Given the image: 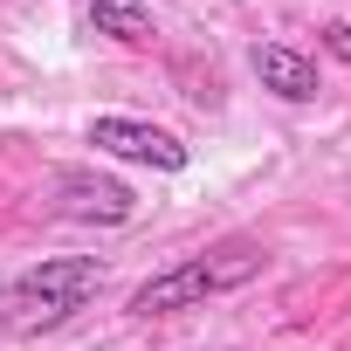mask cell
<instances>
[{"mask_svg":"<svg viewBox=\"0 0 351 351\" xmlns=\"http://www.w3.org/2000/svg\"><path fill=\"white\" fill-rule=\"evenodd\" d=\"M97 296H104V262L97 255H49V262H35V269L0 282V330H8V337L62 330Z\"/></svg>","mask_w":351,"mask_h":351,"instance_id":"cell-1","label":"cell"},{"mask_svg":"<svg viewBox=\"0 0 351 351\" xmlns=\"http://www.w3.org/2000/svg\"><path fill=\"white\" fill-rule=\"evenodd\" d=\"M269 269V248L262 241H228V248H207V255H186V262H172L158 269L152 282L131 289V317H180V310H200L207 296H228L241 282H255Z\"/></svg>","mask_w":351,"mask_h":351,"instance_id":"cell-2","label":"cell"},{"mask_svg":"<svg viewBox=\"0 0 351 351\" xmlns=\"http://www.w3.org/2000/svg\"><path fill=\"white\" fill-rule=\"evenodd\" d=\"M90 145L110 152V158L152 165V172H186V145L165 124H145V117H90Z\"/></svg>","mask_w":351,"mask_h":351,"instance_id":"cell-3","label":"cell"},{"mask_svg":"<svg viewBox=\"0 0 351 351\" xmlns=\"http://www.w3.org/2000/svg\"><path fill=\"white\" fill-rule=\"evenodd\" d=\"M56 193H62V214L69 221H104V228H117V221H131V186L124 180H104V172H56Z\"/></svg>","mask_w":351,"mask_h":351,"instance_id":"cell-4","label":"cell"},{"mask_svg":"<svg viewBox=\"0 0 351 351\" xmlns=\"http://www.w3.org/2000/svg\"><path fill=\"white\" fill-rule=\"evenodd\" d=\"M248 69H255V83H262L269 97H282V104H310V97H317V62L296 56V49H282V42H255V49H248Z\"/></svg>","mask_w":351,"mask_h":351,"instance_id":"cell-5","label":"cell"},{"mask_svg":"<svg viewBox=\"0 0 351 351\" xmlns=\"http://www.w3.org/2000/svg\"><path fill=\"white\" fill-rule=\"evenodd\" d=\"M90 21H97V35H110L124 49H152V35H158L145 0H90Z\"/></svg>","mask_w":351,"mask_h":351,"instance_id":"cell-6","label":"cell"},{"mask_svg":"<svg viewBox=\"0 0 351 351\" xmlns=\"http://www.w3.org/2000/svg\"><path fill=\"white\" fill-rule=\"evenodd\" d=\"M324 49H330L337 62H351V28H344V21H330V28H324Z\"/></svg>","mask_w":351,"mask_h":351,"instance_id":"cell-7","label":"cell"}]
</instances>
